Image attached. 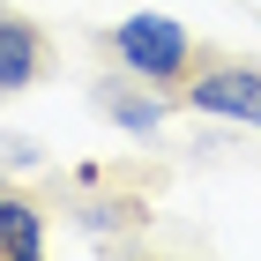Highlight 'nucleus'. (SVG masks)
<instances>
[{
    "instance_id": "obj_1",
    "label": "nucleus",
    "mask_w": 261,
    "mask_h": 261,
    "mask_svg": "<svg viewBox=\"0 0 261 261\" xmlns=\"http://www.w3.org/2000/svg\"><path fill=\"white\" fill-rule=\"evenodd\" d=\"M105 45H112V60H120L127 75H142L149 90H172V97L187 90V75H194L201 53H209V45H201L179 15H157V8H142V15L112 22V30H105Z\"/></svg>"
},
{
    "instance_id": "obj_2",
    "label": "nucleus",
    "mask_w": 261,
    "mask_h": 261,
    "mask_svg": "<svg viewBox=\"0 0 261 261\" xmlns=\"http://www.w3.org/2000/svg\"><path fill=\"white\" fill-rule=\"evenodd\" d=\"M179 105L201 112V120L261 127V67H254V60H231V53H201V67L187 75Z\"/></svg>"
},
{
    "instance_id": "obj_3",
    "label": "nucleus",
    "mask_w": 261,
    "mask_h": 261,
    "mask_svg": "<svg viewBox=\"0 0 261 261\" xmlns=\"http://www.w3.org/2000/svg\"><path fill=\"white\" fill-rule=\"evenodd\" d=\"M53 60H60V53H53V38H45V22L0 0V97L38 90V82L53 75Z\"/></svg>"
},
{
    "instance_id": "obj_4",
    "label": "nucleus",
    "mask_w": 261,
    "mask_h": 261,
    "mask_svg": "<svg viewBox=\"0 0 261 261\" xmlns=\"http://www.w3.org/2000/svg\"><path fill=\"white\" fill-rule=\"evenodd\" d=\"M90 105H97L120 135H164V120L179 112V97H172V90H149V82L127 75V67H120V75H97Z\"/></svg>"
},
{
    "instance_id": "obj_5",
    "label": "nucleus",
    "mask_w": 261,
    "mask_h": 261,
    "mask_svg": "<svg viewBox=\"0 0 261 261\" xmlns=\"http://www.w3.org/2000/svg\"><path fill=\"white\" fill-rule=\"evenodd\" d=\"M45 254V201L0 187V261H38Z\"/></svg>"
},
{
    "instance_id": "obj_6",
    "label": "nucleus",
    "mask_w": 261,
    "mask_h": 261,
    "mask_svg": "<svg viewBox=\"0 0 261 261\" xmlns=\"http://www.w3.org/2000/svg\"><path fill=\"white\" fill-rule=\"evenodd\" d=\"M75 224L90 239H112V231H142L149 209H142V194H97V201H75Z\"/></svg>"
},
{
    "instance_id": "obj_7",
    "label": "nucleus",
    "mask_w": 261,
    "mask_h": 261,
    "mask_svg": "<svg viewBox=\"0 0 261 261\" xmlns=\"http://www.w3.org/2000/svg\"><path fill=\"white\" fill-rule=\"evenodd\" d=\"M38 157H45V149H38V142H22V135H8V142H0V164H15V172H30Z\"/></svg>"
}]
</instances>
